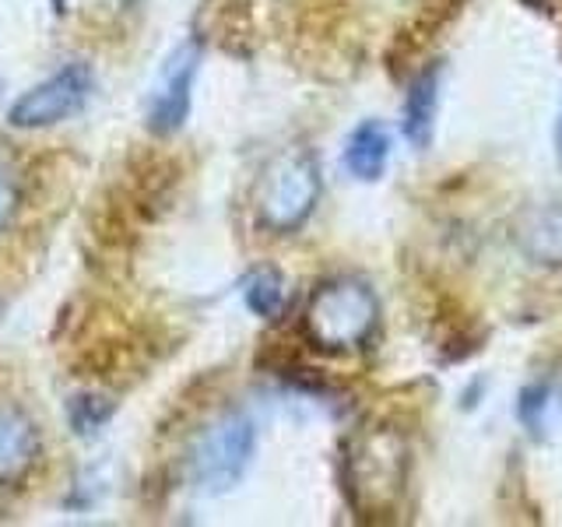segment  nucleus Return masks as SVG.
Instances as JSON below:
<instances>
[{"label":"nucleus","mask_w":562,"mask_h":527,"mask_svg":"<svg viewBox=\"0 0 562 527\" xmlns=\"http://www.w3.org/2000/svg\"><path fill=\"white\" fill-rule=\"evenodd\" d=\"M412 468V447L391 422H369L351 436L345 453V489L362 517H383L391 509Z\"/></svg>","instance_id":"f257e3e1"},{"label":"nucleus","mask_w":562,"mask_h":527,"mask_svg":"<svg viewBox=\"0 0 562 527\" xmlns=\"http://www.w3.org/2000/svg\"><path fill=\"white\" fill-rule=\"evenodd\" d=\"M380 324V299L362 278H327L313 289L306 313H303V334L313 348L345 356V351L362 348Z\"/></svg>","instance_id":"f03ea898"},{"label":"nucleus","mask_w":562,"mask_h":527,"mask_svg":"<svg viewBox=\"0 0 562 527\" xmlns=\"http://www.w3.org/2000/svg\"><path fill=\"white\" fill-rule=\"evenodd\" d=\"M321 201V166L310 148H281L268 166H263L254 211L257 225L274 236H289L303 228Z\"/></svg>","instance_id":"7ed1b4c3"},{"label":"nucleus","mask_w":562,"mask_h":527,"mask_svg":"<svg viewBox=\"0 0 562 527\" xmlns=\"http://www.w3.org/2000/svg\"><path fill=\"white\" fill-rule=\"evenodd\" d=\"M257 450V426L246 412H222L193 436L187 450V479L204 496H222L246 474Z\"/></svg>","instance_id":"20e7f679"},{"label":"nucleus","mask_w":562,"mask_h":527,"mask_svg":"<svg viewBox=\"0 0 562 527\" xmlns=\"http://www.w3.org/2000/svg\"><path fill=\"white\" fill-rule=\"evenodd\" d=\"M92 70L88 64L75 60L60 67L57 75H49L46 81H40L22 99H14V105L8 110V123L18 131H43V127H57V123L78 116L85 110L88 96H92Z\"/></svg>","instance_id":"39448f33"},{"label":"nucleus","mask_w":562,"mask_h":527,"mask_svg":"<svg viewBox=\"0 0 562 527\" xmlns=\"http://www.w3.org/2000/svg\"><path fill=\"white\" fill-rule=\"evenodd\" d=\"M198 70H201V43L198 40H183L166 57V64L158 67L155 85L148 88V102H145V123L151 134L169 137L187 123Z\"/></svg>","instance_id":"423d86ee"},{"label":"nucleus","mask_w":562,"mask_h":527,"mask_svg":"<svg viewBox=\"0 0 562 527\" xmlns=\"http://www.w3.org/2000/svg\"><path fill=\"white\" fill-rule=\"evenodd\" d=\"M43 436L35 418L14 401H0V489L25 482L40 464Z\"/></svg>","instance_id":"0eeeda50"},{"label":"nucleus","mask_w":562,"mask_h":527,"mask_svg":"<svg viewBox=\"0 0 562 527\" xmlns=\"http://www.w3.org/2000/svg\"><path fill=\"white\" fill-rule=\"evenodd\" d=\"M436 113H439V70L426 67L418 70L408 85V96H404V116H401V131L412 141V148L426 152L432 145L436 134Z\"/></svg>","instance_id":"6e6552de"},{"label":"nucleus","mask_w":562,"mask_h":527,"mask_svg":"<svg viewBox=\"0 0 562 527\" xmlns=\"http://www.w3.org/2000/svg\"><path fill=\"white\" fill-rule=\"evenodd\" d=\"M341 162H345L348 176H356L362 183L380 180L386 166H391V134H386L383 123H376V120L359 123L345 141Z\"/></svg>","instance_id":"1a4fd4ad"},{"label":"nucleus","mask_w":562,"mask_h":527,"mask_svg":"<svg viewBox=\"0 0 562 527\" xmlns=\"http://www.w3.org/2000/svg\"><path fill=\"white\" fill-rule=\"evenodd\" d=\"M520 250L538 268H562V198L535 208L524 218Z\"/></svg>","instance_id":"9d476101"},{"label":"nucleus","mask_w":562,"mask_h":527,"mask_svg":"<svg viewBox=\"0 0 562 527\" xmlns=\"http://www.w3.org/2000/svg\"><path fill=\"white\" fill-rule=\"evenodd\" d=\"M246 306L250 313L263 316V321H274V316L285 310V278L274 268H260L246 278Z\"/></svg>","instance_id":"9b49d317"},{"label":"nucleus","mask_w":562,"mask_h":527,"mask_svg":"<svg viewBox=\"0 0 562 527\" xmlns=\"http://www.w3.org/2000/svg\"><path fill=\"white\" fill-rule=\"evenodd\" d=\"M552 408H555V386L552 383H531L520 394L517 415H520V422L527 429H531L535 436H541L544 429L552 426Z\"/></svg>","instance_id":"f8f14e48"},{"label":"nucleus","mask_w":562,"mask_h":527,"mask_svg":"<svg viewBox=\"0 0 562 527\" xmlns=\"http://www.w3.org/2000/svg\"><path fill=\"white\" fill-rule=\"evenodd\" d=\"M113 401L105 397H95V394H78L70 397L67 404V418H70V429H75L78 436H95L105 422L113 418Z\"/></svg>","instance_id":"ddd939ff"},{"label":"nucleus","mask_w":562,"mask_h":527,"mask_svg":"<svg viewBox=\"0 0 562 527\" xmlns=\"http://www.w3.org/2000/svg\"><path fill=\"white\" fill-rule=\"evenodd\" d=\"M22 208V176L8 162V155H0V228H8Z\"/></svg>","instance_id":"4468645a"},{"label":"nucleus","mask_w":562,"mask_h":527,"mask_svg":"<svg viewBox=\"0 0 562 527\" xmlns=\"http://www.w3.org/2000/svg\"><path fill=\"white\" fill-rule=\"evenodd\" d=\"M555 148H559V162H562V110H559V127H555Z\"/></svg>","instance_id":"2eb2a0df"},{"label":"nucleus","mask_w":562,"mask_h":527,"mask_svg":"<svg viewBox=\"0 0 562 527\" xmlns=\"http://www.w3.org/2000/svg\"><path fill=\"white\" fill-rule=\"evenodd\" d=\"M127 4H137V0H127Z\"/></svg>","instance_id":"dca6fc26"}]
</instances>
